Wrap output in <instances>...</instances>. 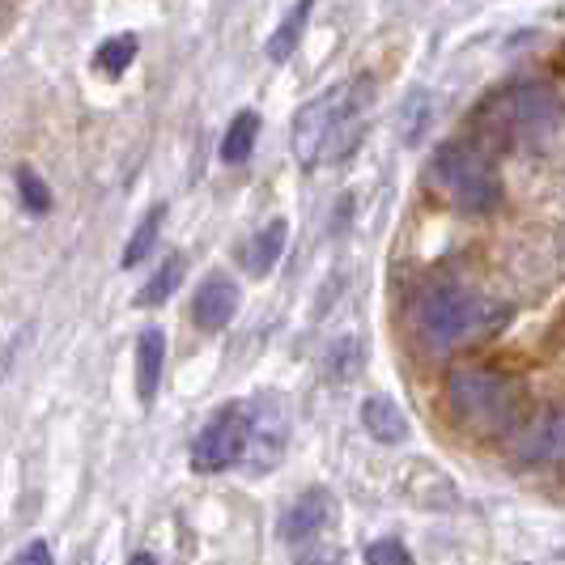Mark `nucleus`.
Here are the masks:
<instances>
[{"label": "nucleus", "instance_id": "3", "mask_svg": "<svg viewBox=\"0 0 565 565\" xmlns=\"http://www.w3.org/2000/svg\"><path fill=\"white\" fill-rule=\"evenodd\" d=\"M429 183L463 213H489L502 200V183H498L493 167L463 145H443L438 149V158L429 162Z\"/></svg>", "mask_w": 565, "mask_h": 565}, {"label": "nucleus", "instance_id": "4", "mask_svg": "<svg viewBox=\"0 0 565 565\" xmlns=\"http://www.w3.org/2000/svg\"><path fill=\"white\" fill-rule=\"evenodd\" d=\"M255 438V404H226L217 408L209 425L200 429L196 447H192V468L196 472H226L238 459L252 455Z\"/></svg>", "mask_w": 565, "mask_h": 565}, {"label": "nucleus", "instance_id": "13", "mask_svg": "<svg viewBox=\"0 0 565 565\" xmlns=\"http://www.w3.org/2000/svg\"><path fill=\"white\" fill-rule=\"evenodd\" d=\"M183 273H188V264H183V255H167L162 259V268L149 277V281L141 285V294H137V307H145V311H153V307H162V302H170V294L183 285Z\"/></svg>", "mask_w": 565, "mask_h": 565}, {"label": "nucleus", "instance_id": "17", "mask_svg": "<svg viewBox=\"0 0 565 565\" xmlns=\"http://www.w3.org/2000/svg\"><path fill=\"white\" fill-rule=\"evenodd\" d=\"M429 119H434V98L417 89V94H408V103L399 107V137L404 145H417L425 137V128H429Z\"/></svg>", "mask_w": 565, "mask_h": 565}, {"label": "nucleus", "instance_id": "22", "mask_svg": "<svg viewBox=\"0 0 565 565\" xmlns=\"http://www.w3.org/2000/svg\"><path fill=\"white\" fill-rule=\"evenodd\" d=\"M128 565H158V562H153L149 553H137V557H132V562H128Z\"/></svg>", "mask_w": 565, "mask_h": 565}, {"label": "nucleus", "instance_id": "10", "mask_svg": "<svg viewBox=\"0 0 565 565\" xmlns=\"http://www.w3.org/2000/svg\"><path fill=\"white\" fill-rule=\"evenodd\" d=\"M519 455L523 459H532V463H565V408H557V413H548L544 422L527 434V443L519 447Z\"/></svg>", "mask_w": 565, "mask_h": 565}, {"label": "nucleus", "instance_id": "20", "mask_svg": "<svg viewBox=\"0 0 565 565\" xmlns=\"http://www.w3.org/2000/svg\"><path fill=\"white\" fill-rule=\"evenodd\" d=\"M298 565H344V557H340V548H328V544L319 540V544L298 548Z\"/></svg>", "mask_w": 565, "mask_h": 565}, {"label": "nucleus", "instance_id": "7", "mask_svg": "<svg viewBox=\"0 0 565 565\" xmlns=\"http://www.w3.org/2000/svg\"><path fill=\"white\" fill-rule=\"evenodd\" d=\"M234 311H238V285L230 281V277H209V281L200 285L192 315H196V323L204 332H222L234 319Z\"/></svg>", "mask_w": 565, "mask_h": 565}, {"label": "nucleus", "instance_id": "8", "mask_svg": "<svg viewBox=\"0 0 565 565\" xmlns=\"http://www.w3.org/2000/svg\"><path fill=\"white\" fill-rule=\"evenodd\" d=\"M162 370H167V332L162 328H145L137 337V396H141V404H153Z\"/></svg>", "mask_w": 565, "mask_h": 565}, {"label": "nucleus", "instance_id": "18", "mask_svg": "<svg viewBox=\"0 0 565 565\" xmlns=\"http://www.w3.org/2000/svg\"><path fill=\"white\" fill-rule=\"evenodd\" d=\"M18 188H22V200H26L30 213H47V209H52V196H47L43 179H39V174H34L30 167L18 170Z\"/></svg>", "mask_w": 565, "mask_h": 565}, {"label": "nucleus", "instance_id": "16", "mask_svg": "<svg viewBox=\"0 0 565 565\" xmlns=\"http://www.w3.org/2000/svg\"><path fill=\"white\" fill-rule=\"evenodd\" d=\"M137 52H141L137 34H115V39H107V43L94 52V68H98V73H107V77H119V73L137 60Z\"/></svg>", "mask_w": 565, "mask_h": 565}, {"label": "nucleus", "instance_id": "15", "mask_svg": "<svg viewBox=\"0 0 565 565\" xmlns=\"http://www.w3.org/2000/svg\"><path fill=\"white\" fill-rule=\"evenodd\" d=\"M162 222H167V209L162 204H153L149 213L141 217V226H137V234L128 238V247H124V268H137L141 259H149V252H153V243H158V230H162Z\"/></svg>", "mask_w": 565, "mask_h": 565}, {"label": "nucleus", "instance_id": "9", "mask_svg": "<svg viewBox=\"0 0 565 565\" xmlns=\"http://www.w3.org/2000/svg\"><path fill=\"white\" fill-rule=\"evenodd\" d=\"M362 425L370 429V438L396 447L408 438V417L392 396H366L362 399Z\"/></svg>", "mask_w": 565, "mask_h": 565}, {"label": "nucleus", "instance_id": "21", "mask_svg": "<svg viewBox=\"0 0 565 565\" xmlns=\"http://www.w3.org/2000/svg\"><path fill=\"white\" fill-rule=\"evenodd\" d=\"M13 565H52V548H47L43 540H30L26 548L18 553V562Z\"/></svg>", "mask_w": 565, "mask_h": 565}, {"label": "nucleus", "instance_id": "11", "mask_svg": "<svg viewBox=\"0 0 565 565\" xmlns=\"http://www.w3.org/2000/svg\"><path fill=\"white\" fill-rule=\"evenodd\" d=\"M285 238H289V222H285V217H273V222L247 243V273H252V277H268V273L277 268V259H281V252H285Z\"/></svg>", "mask_w": 565, "mask_h": 565}, {"label": "nucleus", "instance_id": "19", "mask_svg": "<svg viewBox=\"0 0 565 565\" xmlns=\"http://www.w3.org/2000/svg\"><path fill=\"white\" fill-rule=\"evenodd\" d=\"M366 565H413V553L399 540H374L366 544Z\"/></svg>", "mask_w": 565, "mask_h": 565}, {"label": "nucleus", "instance_id": "5", "mask_svg": "<svg viewBox=\"0 0 565 565\" xmlns=\"http://www.w3.org/2000/svg\"><path fill=\"white\" fill-rule=\"evenodd\" d=\"M447 392H451L455 413L463 422L502 425L514 417V387H510L502 374H493V370H481V366L455 370Z\"/></svg>", "mask_w": 565, "mask_h": 565}, {"label": "nucleus", "instance_id": "14", "mask_svg": "<svg viewBox=\"0 0 565 565\" xmlns=\"http://www.w3.org/2000/svg\"><path fill=\"white\" fill-rule=\"evenodd\" d=\"M255 137H259V115L255 111H238L234 124L226 128V141H222V158L226 162H247L255 149Z\"/></svg>", "mask_w": 565, "mask_h": 565}, {"label": "nucleus", "instance_id": "1", "mask_svg": "<svg viewBox=\"0 0 565 565\" xmlns=\"http://www.w3.org/2000/svg\"><path fill=\"white\" fill-rule=\"evenodd\" d=\"M370 98H374L370 77L340 82L332 89H323L319 98H311L294 119V158L302 167H315L323 158L349 153L358 132H362V115H366Z\"/></svg>", "mask_w": 565, "mask_h": 565}, {"label": "nucleus", "instance_id": "6", "mask_svg": "<svg viewBox=\"0 0 565 565\" xmlns=\"http://www.w3.org/2000/svg\"><path fill=\"white\" fill-rule=\"evenodd\" d=\"M337 519H340L337 498H332L328 489H307V493L281 514V536H285V544H294V548H307V544H319V540L328 536V532L337 527Z\"/></svg>", "mask_w": 565, "mask_h": 565}, {"label": "nucleus", "instance_id": "12", "mask_svg": "<svg viewBox=\"0 0 565 565\" xmlns=\"http://www.w3.org/2000/svg\"><path fill=\"white\" fill-rule=\"evenodd\" d=\"M311 9H315V0H298V4L285 13L281 26L273 30V34H268V43H264L268 60L285 64V60L298 52V43H302V34H307V22H311Z\"/></svg>", "mask_w": 565, "mask_h": 565}, {"label": "nucleus", "instance_id": "2", "mask_svg": "<svg viewBox=\"0 0 565 565\" xmlns=\"http://www.w3.org/2000/svg\"><path fill=\"white\" fill-rule=\"evenodd\" d=\"M417 328L434 349H455L468 337H481L489 328H498L510 319L507 307L477 298V294H459V289H429L417 298Z\"/></svg>", "mask_w": 565, "mask_h": 565}]
</instances>
